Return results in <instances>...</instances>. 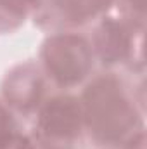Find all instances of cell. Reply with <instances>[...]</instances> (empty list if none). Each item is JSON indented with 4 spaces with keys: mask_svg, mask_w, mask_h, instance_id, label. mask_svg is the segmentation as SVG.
Returning <instances> with one entry per match:
<instances>
[{
    "mask_svg": "<svg viewBox=\"0 0 147 149\" xmlns=\"http://www.w3.org/2000/svg\"><path fill=\"white\" fill-rule=\"evenodd\" d=\"M85 108L92 132L102 141L123 139L137 123V114L121 87L111 78L97 80L88 87L85 92Z\"/></svg>",
    "mask_w": 147,
    "mask_h": 149,
    "instance_id": "1",
    "label": "cell"
},
{
    "mask_svg": "<svg viewBox=\"0 0 147 149\" xmlns=\"http://www.w3.org/2000/svg\"><path fill=\"white\" fill-rule=\"evenodd\" d=\"M49 70L61 83H74L90 70L92 56L85 40L78 37H55L43 50Z\"/></svg>",
    "mask_w": 147,
    "mask_h": 149,
    "instance_id": "2",
    "label": "cell"
},
{
    "mask_svg": "<svg viewBox=\"0 0 147 149\" xmlns=\"http://www.w3.org/2000/svg\"><path fill=\"white\" fill-rule=\"evenodd\" d=\"M81 111L71 97L50 101L40 114V127L54 137H74L80 132Z\"/></svg>",
    "mask_w": 147,
    "mask_h": 149,
    "instance_id": "3",
    "label": "cell"
},
{
    "mask_svg": "<svg viewBox=\"0 0 147 149\" xmlns=\"http://www.w3.org/2000/svg\"><path fill=\"white\" fill-rule=\"evenodd\" d=\"M97 47H99V54L104 59V63H116L128 54L130 38L121 24L107 19L102 23L99 30Z\"/></svg>",
    "mask_w": 147,
    "mask_h": 149,
    "instance_id": "4",
    "label": "cell"
},
{
    "mask_svg": "<svg viewBox=\"0 0 147 149\" xmlns=\"http://www.w3.org/2000/svg\"><path fill=\"white\" fill-rule=\"evenodd\" d=\"M40 90H42L40 78L35 73H26V70H21L19 74H14L5 85L7 97L12 101V104L19 108L33 106L40 95Z\"/></svg>",
    "mask_w": 147,
    "mask_h": 149,
    "instance_id": "5",
    "label": "cell"
},
{
    "mask_svg": "<svg viewBox=\"0 0 147 149\" xmlns=\"http://www.w3.org/2000/svg\"><path fill=\"white\" fill-rule=\"evenodd\" d=\"M111 2L112 0H66V12L74 21H83L109 7Z\"/></svg>",
    "mask_w": 147,
    "mask_h": 149,
    "instance_id": "6",
    "label": "cell"
},
{
    "mask_svg": "<svg viewBox=\"0 0 147 149\" xmlns=\"http://www.w3.org/2000/svg\"><path fill=\"white\" fill-rule=\"evenodd\" d=\"M35 2L37 0H0V7H3L5 10H9L17 17H23L35 5Z\"/></svg>",
    "mask_w": 147,
    "mask_h": 149,
    "instance_id": "7",
    "label": "cell"
},
{
    "mask_svg": "<svg viewBox=\"0 0 147 149\" xmlns=\"http://www.w3.org/2000/svg\"><path fill=\"white\" fill-rule=\"evenodd\" d=\"M10 127H12V121H10L9 114L0 106V146L5 144L7 139L10 137Z\"/></svg>",
    "mask_w": 147,
    "mask_h": 149,
    "instance_id": "8",
    "label": "cell"
},
{
    "mask_svg": "<svg viewBox=\"0 0 147 149\" xmlns=\"http://www.w3.org/2000/svg\"><path fill=\"white\" fill-rule=\"evenodd\" d=\"M0 149H31V146H30V142L26 139H23V137H12L10 135L7 139V142L0 146Z\"/></svg>",
    "mask_w": 147,
    "mask_h": 149,
    "instance_id": "9",
    "label": "cell"
},
{
    "mask_svg": "<svg viewBox=\"0 0 147 149\" xmlns=\"http://www.w3.org/2000/svg\"><path fill=\"white\" fill-rule=\"evenodd\" d=\"M132 3H133L137 9H140V10H142V9H144V3H146V0H132Z\"/></svg>",
    "mask_w": 147,
    "mask_h": 149,
    "instance_id": "10",
    "label": "cell"
}]
</instances>
